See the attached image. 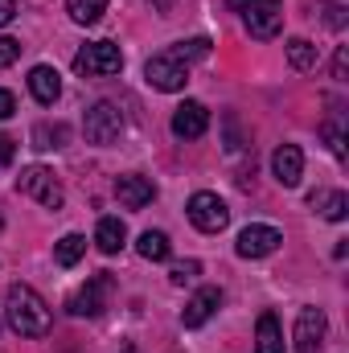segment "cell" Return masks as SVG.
I'll return each mask as SVG.
<instances>
[{
    "instance_id": "cell-1",
    "label": "cell",
    "mask_w": 349,
    "mask_h": 353,
    "mask_svg": "<svg viewBox=\"0 0 349 353\" xmlns=\"http://www.w3.org/2000/svg\"><path fill=\"white\" fill-rule=\"evenodd\" d=\"M4 321L21 337H46L50 333V308L29 283H12L4 292Z\"/></svg>"
},
{
    "instance_id": "cell-2",
    "label": "cell",
    "mask_w": 349,
    "mask_h": 353,
    "mask_svg": "<svg viewBox=\"0 0 349 353\" xmlns=\"http://www.w3.org/2000/svg\"><path fill=\"white\" fill-rule=\"evenodd\" d=\"M230 8L243 17V25L259 41H271L279 33V25H283V4L279 0H230Z\"/></svg>"
},
{
    "instance_id": "cell-3",
    "label": "cell",
    "mask_w": 349,
    "mask_h": 353,
    "mask_svg": "<svg viewBox=\"0 0 349 353\" xmlns=\"http://www.w3.org/2000/svg\"><path fill=\"white\" fill-rule=\"evenodd\" d=\"M74 70L83 79H111L123 70V54L115 41H87L79 54H74Z\"/></svg>"
},
{
    "instance_id": "cell-4",
    "label": "cell",
    "mask_w": 349,
    "mask_h": 353,
    "mask_svg": "<svg viewBox=\"0 0 349 353\" xmlns=\"http://www.w3.org/2000/svg\"><path fill=\"white\" fill-rule=\"evenodd\" d=\"M111 292H115L111 271H99V275H90L87 283L66 300V308H70V316H99L111 304Z\"/></svg>"
},
{
    "instance_id": "cell-5",
    "label": "cell",
    "mask_w": 349,
    "mask_h": 353,
    "mask_svg": "<svg viewBox=\"0 0 349 353\" xmlns=\"http://www.w3.org/2000/svg\"><path fill=\"white\" fill-rule=\"evenodd\" d=\"M17 193H29V197H37L46 210H62V201H66V193H62V181L50 173V169H41V165H33V169H21V176H17Z\"/></svg>"
},
{
    "instance_id": "cell-6",
    "label": "cell",
    "mask_w": 349,
    "mask_h": 353,
    "mask_svg": "<svg viewBox=\"0 0 349 353\" xmlns=\"http://www.w3.org/2000/svg\"><path fill=\"white\" fill-rule=\"evenodd\" d=\"M189 222L201 230V234H218V230H226V222H230V210H226V201L218 197V193H193L189 197Z\"/></svg>"
},
{
    "instance_id": "cell-7",
    "label": "cell",
    "mask_w": 349,
    "mask_h": 353,
    "mask_svg": "<svg viewBox=\"0 0 349 353\" xmlns=\"http://www.w3.org/2000/svg\"><path fill=\"white\" fill-rule=\"evenodd\" d=\"M144 79H148V87H157V90H185V83H189V66L177 58L173 50H165V54L148 58Z\"/></svg>"
},
{
    "instance_id": "cell-8",
    "label": "cell",
    "mask_w": 349,
    "mask_h": 353,
    "mask_svg": "<svg viewBox=\"0 0 349 353\" xmlns=\"http://www.w3.org/2000/svg\"><path fill=\"white\" fill-rule=\"evenodd\" d=\"M83 132H87L90 144H111V140H119V132H123L119 107H115V103H94L87 111V119H83Z\"/></svg>"
},
{
    "instance_id": "cell-9",
    "label": "cell",
    "mask_w": 349,
    "mask_h": 353,
    "mask_svg": "<svg viewBox=\"0 0 349 353\" xmlns=\"http://www.w3.org/2000/svg\"><path fill=\"white\" fill-rule=\"evenodd\" d=\"M329 333V316L321 308H300L296 316V353H321Z\"/></svg>"
},
{
    "instance_id": "cell-10",
    "label": "cell",
    "mask_w": 349,
    "mask_h": 353,
    "mask_svg": "<svg viewBox=\"0 0 349 353\" xmlns=\"http://www.w3.org/2000/svg\"><path fill=\"white\" fill-rule=\"evenodd\" d=\"M206 128H210V111L197 99H185L173 111V136L177 140H197V136H206Z\"/></svg>"
},
{
    "instance_id": "cell-11",
    "label": "cell",
    "mask_w": 349,
    "mask_h": 353,
    "mask_svg": "<svg viewBox=\"0 0 349 353\" xmlns=\"http://www.w3.org/2000/svg\"><path fill=\"white\" fill-rule=\"evenodd\" d=\"M279 243H283V234H279L275 226H247L235 247H239L243 259H263V255H271Z\"/></svg>"
},
{
    "instance_id": "cell-12",
    "label": "cell",
    "mask_w": 349,
    "mask_h": 353,
    "mask_svg": "<svg viewBox=\"0 0 349 353\" xmlns=\"http://www.w3.org/2000/svg\"><path fill=\"white\" fill-rule=\"evenodd\" d=\"M271 173H275V181H279L283 189L300 185V176H304V152H300L296 144H279L275 157H271Z\"/></svg>"
},
{
    "instance_id": "cell-13",
    "label": "cell",
    "mask_w": 349,
    "mask_h": 353,
    "mask_svg": "<svg viewBox=\"0 0 349 353\" xmlns=\"http://www.w3.org/2000/svg\"><path fill=\"white\" fill-rule=\"evenodd\" d=\"M115 197H119L128 210H144V205L157 197V185H152L148 176H140V173H128V176L115 181Z\"/></svg>"
},
{
    "instance_id": "cell-14",
    "label": "cell",
    "mask_w": 349,
    "mask_h": 353,
    "mask_svg": "<svg viewBox=\"0 0 349 353\" xmlns=\"http://www.w3.org/2000/svg\"><path fill=\"white\" fill-rule=\"evenodd\" d=\"M218 304H222V292H218V288H201V292H193V300H189L185 312H181V325H185V329H201V325L214 316Z\"/></svg>"
},
{
    "instance_id": "cell-15",
    "label": "cell",
    "mask_w": 349,
    "mask_h": 353,
    "mask_svg": "<svg viewBox=\"0 0 349 353\" xmlns=\"http://www.w3.org/2000/svg\"><path fill=\"white\" fill-rule=\"evenodd\" d=\"M29 90H33L37 103L54 107L58 94H62V79H58V70H54V66H33V70H29Z\"/></svg>"
},
{
    "instance_id": "cell-16",
    "label": "cell",
    "mask_w": 349,
    "mask_h": 353,
    "mask_svg": "<svg viewBox=\"0 0 349 353\" xmlns=\"http://www.w3.org/2000/svg\"><path fill=\"white\" fill-rule=\"evenodd\" d=\"M94 243H99L103 255H119L123 243H128V226H123L119 218H99V226H94Z\"/></svg>"
},
{
    "instance_id": "cell-17",
    "label": "cell",
    "mask_w": 349,
    "mask_h": 353,
    "mask_svg": "<svg viewBox=\"0 0 349 353\" xmlns=\"http://www.w3.org/2000/svg\"><path fill=\"white\" fill-rule=\"evenodd\" d=\"M255 353H283V329L275 312H263L255 325Z\"/></svg>"
},
{
    "instance_id": "cell-18",
    "label": "cell",
    "mask_w": 349,
    "mask_h": 353,
    "mask_svg": "<svg viewBox=\"0 0 349 353\" xmlns=\"http://www.w3.org/2000/svg\"><path fill=\"white\" fill-rule=\"evenodd\" d=\"M136 251H140L148 263H165V259L173 255V243H169V234H165V230H144V234H140V243H136Z\"/></svg>"
},
{
    "instance_id": "cell-19",
    "label": "cell",
    "mask_w": 349,
    "mask_h": 353,
    "mask_svg": "<svg viewBox=\"0 0 349 353\" xmlns=\"http://www.w3.org/2000/svg\"><path fill=\"white\" fill-rule=\"evenodd\" d=\"M308 205H312V210H321L329 222H341V218L349 214V197L341 193V189H333V193H312V197H308Z\"/></svg>"
},
{
    "instance_id": "cell-20",
    "label": "cell",
    "mask_w": 349,
    "mask_h": 353,
    "mask_svg": "<svg viewBox=\"0 0 349 353\" xmlns=\"http://www.w3.org/2000/svg\"><path fill=\"white\" fill-rule=\"evenodd\" d=\"M288 62H292V70H300V74L317 70V46L304 41V37H292V41H288Z\"/></svg>"
},
{
    "instance_id": "cell-21",
    "label": "cell",
    "mask_w": 349,
    "mask_h": 353,
    "mask_svg": "<svg viewBox=\"0 0 349 353\" xmlns=\"http://www.w3.org/2000/svg\"><path fill=\"white\" fill-rule=\"evenodd\" d=\"M66 140H70V128L66 123H41V128H33V148H66Z\"/></svg>"
},
{
    "instance_id": "cell-22",
    "label": "cell",
    "mask_w": 349,
    "mask_h": 353,
    "mask_svg": "<svg viewBox=\"0 0 349 353\" xmlns=\"http://www.w3.org/2000/svg\"><path fill=\"white\" fill-rule=\"evenodd\" d=\"M66 12H70V21H79V25H94V21L107 12V0H66Z\"/></svg>"
},
{
    "instance_id": "cell-23",
    "label": "cell",
    "mask_w": 349,
    "mask_h": 353,
    "mask_svg": "<svg viewBox=\"0 0 349 353\" xmlns=\"http://www.w3.org/2000/svg\"><path fill=\"white\" fill-rule=\"evenodd\" d=\"M83 251H87V239L83 234H66V239H58V247H54V259L62 267H74L83 259Z\"/></svg>"
},
{
    "instance_id": "cell-24",
    "label": "cell",
    "mask_w": 349,
    "mask_h": 353,
    "mask_svg": "<svg viewBox=\"0 0 349 353\" xmlns=\"http://www.w3.org/2000/svg\"><path fill=\"white\" fill-rule=\"evenodd\" d=\"M341 111H333L329 115V123H325V140H329V152L337 157V161H346V128H341Z\"/></svg>"
},
{
    "instance_id": "cell-25",
    "label": "cell",
    "mask_w": 349,
    "mask_h": 353,
    "mask_svg": "<svg viewBox=\"0 0 349 353\" xmlns=\"http://www.w3.org/2000/svg\"><path fill=\"white\" fill-rule=\"evenodd\" d=\"M173 54L189 66V62H201V58H210V41L206 37H193V41H181V46H173Z\"/></svg>"
},
{
    "instance_id": "cell-26",
    "label": "cell",
    "mask_w": 349,
    "mask_h": 353,
    "mask_svg": "<svg viewBox=\"0 0 349 353\" xmlns=\"http://www.w3.org/2000/svg\"><path fill=\"white\" fill-rule=\"evenodd\" d=\"M197 275H201V263H197V259H189V263H177L173 271H169V279H173L177 288H185V283H193Z\"/></svg>"
},
{
    "instance_id": "cell-27",
    "label": "cell",
    "mask_w": 349,
    "mask_h": 353,
    "mask_svg": "<svg viewBox=\"0 0 349 353\" xmlns=\"http://www.w3.org/2000/svg\"><path fill=\"white\" fill-rule=\"evenodd\" d=\"M17 58H21V41H17V37H0V70L12 66Z\"/></svg>"
},
{
    "instance_id": "cell-28",
    "label": "cell",
    "mask_w": 349,
    "mask_h": 353,
    "mask_svg": "<svg viewBox=\"0 0 349 353\" xmlns=\"http://www.w3.org/2000/svg\"><path fill=\"white\" fill-rule=\"evenodd\" d=\"M346 0H329V12H325V21H329V29H346Z\"/></svg>"
},
{
    "instance_id": "cell-29",
    "label": "cell",
    "mask_w": 349,
    "mask_h": 353,
    "mask_svg": "<svg viewBox=\"0 0 349 353\" xmlns=\"http://www.w3.org/2000/svg\"><path fill=\"white\" fill-rule=\"evenodd\" d=\"M333 79H337V83H346V79H349V50H346V46H341V50H337V58H333Z\"/></svg>"
},
{
    "instance_id": "cell-30",
    "label": "cell",
    "mask_w": 349,
    "mask_h": 353,
    "mask_svg": "<svg viewBox=\"0 0 349 353\" xmlns=\"http://www.w3.org/2000/svg\"><path fill=\"white\" fill-rule=\"evenodd\" d=\"M12 157H17V144H12L8 136H0V169H8V165H12Z\"/></svg>"
},
{
    "instance_id": "cell-31",
    "label": "cell",
    "mask_w": 349,
    "mask_h": 353,
    "mask_svg": "<svg viewBox=\"0 0 349 353\" xmlns=\"http://www.w3.org/2000/svg\"><path fill=\"white\" fill-rule=\"evenodd\" d=\"M12 111H17V99H12V94H8V90L0 87V119H8V115H12Z\"/></svg>"
},
{
    "instance_id": "cell-32",
    "label": "cell",
    "mask_w": 349,
    "mask_h": 353,
    "mask_svg": "<svg viewBox=\"0 0 349 353\" xmlns=\"http://www.w3.org/2000/svg\"><path fill=\"white\" fill-rule=\"evenodd\" d=\"M17 17V0H0V25H8Z\"/></svg>"
},
{
    "instance_id": "cell-33",
    "label": "cell",
    "mask_w": 349,
    "mask_h": 353,
    "mask_svg": "<svg viewBox=\"0 0 349 353\" xmlns=\"http://www.w3.org/2000/svg\"><path fill=\"white\" fill-rule=\"evenodd\" d=\"M148 4H157V8H169V4H173V0H148Z\"/></svg>"
},
{
    "instance_id": "cell-34",
    "label": "cell",
    "mask_w": 349,
    "mask_h": 353,
    "mask_svg": "<svg viewBox=\"0 0 349 353\" xmlns=\"http://www.w3.org/2000/svg\"><path fill=\"white\" fill-rule=\"evenodd\" d=\"M0 226H4V218H0Z\"/></svg>"
},
{
    "instance_id": "cell-35",
    "label": "cell",
    "mask_w": 349,
    "mask_h": 353,
    "mask_svg": "<svg viewBox=\"0 0 349 353\" xmlns=\"http://www.w3.org/2000/svg\"><path fill=\"white\" fill-rule=\"evenodd\" d=\"M128 353H136V350H128Z\"/></svg>"
}]
</instances>
